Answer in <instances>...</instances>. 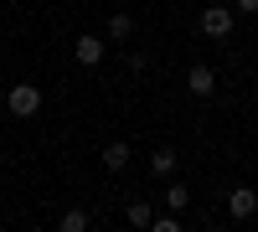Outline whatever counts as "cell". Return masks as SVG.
Instances as JSON below:
<instances>
[{"mask_svg":"<svg viewBox=\"0 0 258 232\" xmlns=\"http://www.w3.org/2000/svg\"><path fill=\"white\" fill-rule=\"evenodd\" d=\"M197 26H202V36H212V41H227L232 26H238V11H232V6H207Z\"/></svg>","mask_w":258,"mask_h":232,"instance_id":"6da1fadb","label":"cell"},{"mask_svg":"<svg viewBox=\"0 0 258 232\" xmlns=\"http://www.w3.org/2000/svg\"><path fill=\"white\" fill-rule=\"evenodd\" d=\"M6 109H11V119H31V114L41 109V88H36V83H11Z\"/></svg>","mask_w":258,"mask_h":232,"instance_id":"7a4b0ae2","label":"cell"},{"mask_svg":"<svg viewBox=\"0 0 258 232\" xmlns=\"http://www.w3.org/2000/svg\"><path fill=\"white\" fill-rule=\"evenodd\" d=\"M73 57H78V67H98V62L109 57V36L103 31H83L73 41Z\"/></svg>","mask_w":258,"mask_h":232,"instance_id":"3957f363","label":"cell"},{"mask_svg":"<svg viewBox=\"0 0 258 232\" xmlns=\"http://www.w3.org/2000/svg\"><path fill=\"white\" fill-rule=\"evenodd\" d=\"M186 93H191V98H212V93H217V67L191 62V67H186Z\"/></svg>","mask_w":258,"mask_h":232,"instance_id":"277c9868","label":"cell"},{"mask_svg":"<svg viewBox=\"0 0 258 232\" xmlns=\"http://www.w3.org/2000/svg\"><path fill=\"white\" fill-rule=\"evenodd\" d=\"M227 217L232 222L258 217V191H253V186H232V191H227Z\"/></svg>","mask_w":258,"mask_h":232,"instance_id":"5b68a950","label":"cell"},{"mask_svg":"<svg viewBox=\"0 0 258 232\" xmlns=\"http://www.w3.org/2000/svg\"><path fill=\"white\" fill-rule=\"evenodd\" d=\"M103 36H109V41H129V36H135V16H129V11H114L109 21H103Z\"/></svg>","mask_w":258,"mask_h":232,"instance_id":"8992f818","label":"cell"},{"mask_svg":"<svg viewBox=\"0 0 258 232\" xmlns=\"http://www.w3.org/2000/svg\"><path fill=\"white\" fill-rule=\"evenodd\" d=\"M176 165H181V155L176 150H170V144H160V150H150V171H155V176H176Z\"/></svg>","mask_w":258,"mask_h":232,"instance_id":"52a82bcc","label":"cell"},{"mask_svg":"<svg viewBox=\"0 0 258 232\" xmlns=\"http://www.w3.org/2000/svg\"><path fill=\"white\" fill-rule=\"evenodd\" d=\"M124 222H129V227H140V232H150V222H155V206L135 196V201L124 206Z\"/></svg>","mask_w":258,"mask_h":232,"instance_id":"ba28073f","label":"cell"},{"mask_svg":"<svg viewBox=\"0 0 258 232\" xmlns=\"http://www.w3.org/2000/svg\"><path fill=\"white\" fill-rule=\"evenodd\" d=\"M124 165H129V144L109 139V144H103V171H124Z\"/></svg>","mask_w":258,"mask_h":232,"instance_id":"9c48e42d","label":"cell"},{"mask_svg":"<svg viewBox=\"0 0 258 232\" xmlns=\"http://www.w3.org/2000/svg\"><path fill=\"white\" fill-rule=\"evenodd\" d=\"M160 201H165V212H186V206H191V191H186L181 181H170L165 191H160Z\"/></svg>","mask_w":258,"mask_h":232,"instance_id":"30bf717a","label":"cell"},{"mask_svg":"<svg viewBox=\"0 0 258 232\" xmlns=\"http://www.w3.org/2000/svg\"><path fill=\"white\" fill-rule=\"evenodd\" d=\"M88 222H93V217L83 212V206H68V212L57 217V232H88Z\"/></svg>","mask_w":258,"mask_h":232,"instance_id":"8fae6325","label":"cell"},{"mask_svg":"<svg viewBox=\"0 0 258 232\" xmlns=\"http://www.w3.org/2000/svg\"><path fill=\"white\" fill-rule=\"evenodd\" d=\"M150 232H181V212H170V217H155V222H150Z\"/></svg>","mask_w":258,"mask_h":232,"instance_id":"7c38bea8","label":"cell"},{"mask_svg":"<svg viewBox=\"0 0 258 232\" xmlns=\"http://www.w3.org/2000/svg\"><path fill=\"white\" fill-rule=\"evenodd\" d=\"M232 11L238 16H258V0H232Z\"/></svg>","mask_w":258,"mask_h":232,"instance_id":"4fadbf2b","label":"cell"}]
</instances>
